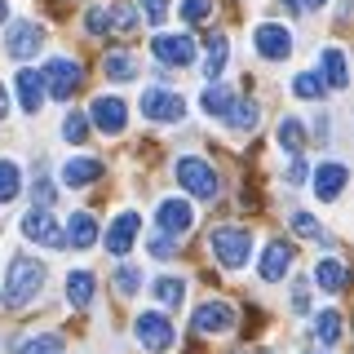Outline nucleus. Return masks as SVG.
Masks as SVG:
<instances>
[{
	"instance_id": "obj_23",
	"label": "nucleus",
	"mask_w": 354,
	"mask_h": 354,
	"mask_svg": "<svg viewBox=\"0 0 354 354\" xmlns=\"http://www.w3.org/2000/svg\"><path fill=\"white\" fill-rule=\"evenodd\" d=\"M14 354H66V346H62L58 332H36V337H22L14 346Z\"/></svg>"
},
{
	"instance_id": "obj_28",
	"label": "nucleus",
	"mask_w": 354,
	"mask_h": 354,
	"mask_svg": "<svg viewBox=\"0 0 354 354\" xmlns=\"http://www.w3.org/2000/svg\"><path fill=\"white\" fill-rule=\"evenodd\" d=\"M155 297H160V306L177 310L186 301V279H177V274H160V279H155Z\"/></svg>"
},
{
	"instance_id": "obj_38",
	"label": "nucleus",
	"mask_w": 354,
	"mask_h": 354,
	"mask_svg": "<svg viewBox=\"0 0 354 354\" xmlns=\"http://www.w3.org/2000/svg\"><path fill=\"white\" fill-rule=\"evenodd\" d=\"M213 14V0H182V18L186 22H204Z\"/></svg>"
},
{
	"instance_id": "obj_35",
	"label": "nucleus",
	"mask_w": 354,
	"mask_h": 354,
	"mask_svg": "<svg viewBox=\"0 0 354 354\" xmlns=\"http://www.w3.org/2000/svg\"><path fill=\"white\" fill-rule=\"evenodd\" d=\"M115 288H120V297H133L142 288V270H138V266H120V270H115Z\"/></svg>"
},
{
	"instance_id": "obj_8",
	"label": "nucleus",
	"mask_w": 354,
	"mask_h": 354,
	"mask_svg": "<svg viewBox=\"0 0 354 354\" xmlns=\"http://www.w3.org/2000/svg\"><path fill=\"white\" fill-rule=\"evenodd\" d=\"M252 44H257V53L266 62H283L288 53H292V31H288L283 22H261V27L252 31Z\"/></svg>"
},
{
	"instance_id": "obj_21",
	"label": "nucleus",
	"mask_w": 354,
	"mask_h": 354,
	"mask_svg": "<svg viewBox=\"0 0 354 354\" xmlns=\"http://www.w3.org/2000/svg\"><path fill=\"white\" fill-rule=\"evenodd\" d=\"M328 88H346L350 84V71H346V53L337 49V44H328L324 49V75H319Z\"/></svg>"
},
{
	"instance_id": "obj_40",
	"label": "nucleus",
	"mask_w": 354,
	"mask_h": 354,
	"mask_svg": "<svg viewBox=\"0 0 354 354\" xmlns=\"http://www.w3.org/2000/svg\"><path fill=\"white\" fill-rule=\"evenodd\" d=\"M177 252V239H169V235H155L151 239V257H160V261H169Z\"/></svg>"
},
{
	"instance_id": "obj_6",
	"label": "nucleus",
	"mask_w": 354,
	"mask_h": 354,
	"mask_svg": "<svg viewBox=\"0 0 354 354\" xmlns=\"http://www.w3.org/2000/svg\"><path fill=\"white\" fill-rule=\"evenodd\" d=\"M40 75H44V93L58 97V102H66V97L80 88V62L75 58H53Z\"/></svg>"
},
{
	"instance_id": "obj_34",
	"label": "nucleus",
	"mask_w": 354,
	"mask_h": 354,
	"mask_svg": "<svg viewBox=\"0 0 354 354\" xmlns=\"http://www.w3.org/2000/svg\"><path fill=\"white\" fill-rule=\"evenodd\" d=\"M288 221H292V230H297L301 239H319V243H324V226H319V217H310V213H292Z\"/></svg>"
},
{
	"instance_id": "obj_3",
	"label": "nucleus",
	"mask_w": 354,
	"mask_h": 354,
	"mask_svg": "<svg viewBox=\"0 0 354 354\" xmlns=\"http://www.w3.org/2000/svg\"><path fill=\"white\" fill-rule=\"evenodd\" d=\"M173 173H177V186H186V191H191L195 199H213V195L221 191L213 164L199 160V155H182V160L173 164Z\"/></svg>"
},
{
	"instance_id": "obj_36",
	"label": "nucleus",
	"mask_w": 354,
	"mask_h": 354,
	"mask_svg": "<svg viewBox=\"0 0 354 354\" xmlns=\"http://www.w3.org/2000/svg\"><path fill=\"white\" fill-rule=\"evenodd\" d=\"M84 27L93 31V36H106V31H111V5H93L84 14Z\"/></svg>"
},
{
	"instance_id": "obj_46",
	"label": "nucleus",
	"mask_w": 354,
	"mask_h": 354,
	"mask_svg": "<svg viewBox=\"0 0 354 354\" xmlns=\"http://www.w3.org/2000/svg\"><path fill=\"white\" fill-rule=\"evenodd\" d=\"M9 18V0H0V22H5Z\"/></svg>"
},
{
	"instance_id": "obj_32",
	"label": "nucleus",
	"mask_w": 354,
	"mask_h": 354,
	"mask_svg": "<svg viewBox=\"0 0 354 354\" xmlns=\"http://www.w3.org/2000/svg\"><path fill=\"white\" fill-rule=\"evenodd\" d=\"M22 191V173L14 160H0V204H9V199H18Z\"/></svg>"
},
{
	"instance_id": "obj_5",
	"label": "nucleus",
	"mask_w": 354,
	"mask_h": 354,
	"mask_svg": "<svg viewBox=\"0 0 354 354\" xmlns=\"http://www.w3.org/2000/svg\"><path fill=\"white\" fill-rule=\"evenodd\" d=\"M138 106H142V115H147V120H155V124H177V120L186 115L182 93H173V88H147Z\"/></svg>"
},
{
	"instance_id": "obj_22",
	"label": "nucleus",
	"mask_w": 354,
	"mask_h": 354,
	"mask_svg": "<svg viewBox=\"0 0 354 354\" xmlns=\"http://www.w3.org/2000/svg\"><path fill=\"white\" fill-rule=\"evenodd\" d=\"M257 102H248V97H235L230 102V111H226V124H230V133H252L257 129Z\"/></svg>"
},
{
	"instance_id": "obj_25",
	"label": "nucleus",
	"mask_w": 354,
	"mask_h": 354,
	"mask_svg": "<svg viewBox=\"0 0 354 354\" xmlns=\"http://www.w3.org/2000/svg\"><path fill=\"white\" fill-rule=\"evenodd\" d=\"M230 102H235V93H230L226 84H208L204 93H199V106H204V115H217V120H226Z\"/></svg>"
},
{
	"instance_id": "obj_29",
	"label": "nucleus",
	"mask_w": 354,
	"mask_h": 354,
	"mask_svg": "<svg viewBox=\"0 0 354 354\" xmlns=\"http://www.w3.org/2000/svg\"><path fill=\"white\" fill-rule=\"evenodd\" d=\"M292 93L301 97V102H319V97L328 93V84L319 80V71H297L292 75Z\"/></svg>"
},
{
	"instance_id": "obj_15",
	"label": "nucleus",
	"mask_w": 354,
	"mask_h": 354,
	"mask_svg": "<svg viewBox=\"0 0 354 354\" xmlns=\"http://www.w3.org/2000/svg\"><path fill=\"white\" fill-rule=\"evenodd\" d=\"M138 235H142V217L138 213H120L115 221H111V230H106V252L124 257L133 243H138Z\"/></svg>"
},
{
	"instance_id": "obj_26",
	"label": "nucleus",
	"mask_w": 354,
	"mask_h": 354,
	"mask_svg": "<svg viewBox=\"0 0 354 354\" xmlns=\"http://www.w3.org/2000/svg\"><path fill=\"white\" fill-rule=\"evenodd\" d=\"M226 58H230L226 36H213V40H208V53H204V75H208V84H217V75L226 71Z\"/></svg>"
},
{
	"instance_id": "obj_42",
	"label": "nucleus",
	"mask_w": 354,
	"mask_h": 354,
	"mask_svg": "<svg viewBox=\"0 0 354 354\" xmlns=\"http://www.w3.org/2000/svg\"><path fill=\"white\" fill-rule=\"evenodd\" d=\"M31 195H36V204H40V208H49V204H53V186H49V177H36Z\"/></svg>"
},
{
	"instance_id": "obj_9",
	"label": "nucleus",
	"mask_w": 354,
	"mask_h": 354,
	"mask_svg": "<svg viewBox=\"0 0 354 354\" xmlns=\"http://www.w3.org/2000/svg\"><path fill=\"white\" fill-rule=\"evenodd\" d=\"M155 221H160V235H177L182 239L186 230L195 226V208L186 204V199H160V208H155Z\"/></svg>"
},
{
	"instance_id": "obj_33",
	"label": "nucleus",
	"mask_w": 354,
	"mask_h": 354,
	"mask_svg": "<svg viewBox=\"0 0 354 354\" xmlns=\"http://www.w3.org/2000/svg\"><path fill=\"white\" fill-rule=\"evenodd\" d=\"M62 138L71 142V147H80V142L88 138V115H84V111H66V120H62Z\"/></svg>"
},
{
	"instance_id": "obj_2",
	"label": "nucleus",
	"mask_w": 354,
	"mask_h": 354,
	"mask_svg": "<svg viewBox=\"0 0 354 354\" xmlns=\"http://www.w3.org/2000/svg\"><path fill=\"white\" fill-rule=\"evenodd\" d=\"M208 248H213V257L226 266V270H243L252 257V235L243 226H217L213 235H208Z\"/></svg>"
},
{
	"instance_id": "obj_11",
	"label": "nucleus",
	"mask_w": 354,
	"mask_h": 354,
	"mask_svg": "<svg viewBox=\"0 0 354 354\" xmlns=\"http://www.w3.org/2000/svg\"><path fill=\"white\" fill-rule=\"evenodd\" d=\"M40 44H44V27H36V22H14V27H9V40H5V53L18 58V62H27V58L40 53Z\"/></svg>"
},
{
	"instance_id": "obj_17",
	"label": "nucleus",
	"mask_w": 354,
	"mask_h": 354,
	"mask_svg": "<svg viewBox=\"0 0 354 354\" xmlns=\"http://www.w3.org/2000/svg\"><path fill=\"white\" fill-rule=\"evenodd\" d=\"M18 102H22L27 115H36V111L44 106V75L31 71V66H22V71H18Z\"/></svg>"
},
{
	"instance_id": "obj_37",
	"label": "nucleus",
	"mask_w": 354,
	"mask_h": 354,
	"mask_svg": "<svg viewBox=\"0 0 354 354\" xmlns=\"http://www.w3.org/2000/svg\"><path fill=\"white\" fill-rule=\"evenodd\" d=\"M138 27V9L133 5H111V31H133Z\"/></svg>"
},
{
	"instance_id": "obj_10",
	"label": "nucleus",
	"mask_w": 354,
	"mask_h": 354,
	"mask_svg": "<svg viewBox=\"0 0 354 354\" xmlns=\"http://www.w3.org/2000/svg\"><path fill=\"white\" fill-rule=\"evenodd\" d=\"M22 235L36 239L40 248H62V243H66V239H62V226L53 221L49 208H31V213L22 217Z\"/></svg>"
},
{
	"instance_id": "obj_31",
	"label": "nucleus",
	"mask_w": 354,
	"mask_h": 354,
	"mask_svg": "<svg viewBox=\"0 0 354 354\" xmlns=\"http://www.w3.org/2000/svg\"><path fill=\"white\" fill-rule=\"evenodd\" d=\"M102 71L111 75V80H133V75H138V58H133V53H106Z\"/></svg>"
},
{
	"instance_id": "obj_45",
	"label": "nucleus",
	"mask_w": 354,
	"mask_h": 354,
	"mask_svg": "<svg viewBox=\"0 0 354 354\" xmlns=\"http://www.w3.org/2000/svg\"><path fill=\"white\" fill-rule=\"evenodd\" d=\"M5 111H9V93H5V84H0V120H5Z\"/></svg>"
},
{
	"instance_id": "obj_12",
	"label": "nucleus",
	"mask_w": 354,
	"mask_h": 354,
	"mask_svg": "<svg viewBox=\"0 0 354 354\" xmlns=\"http://www.w3.org/2000/svg\"><path fill=\"white\" fill-rule=\"evenodd\" d=\"M235 328V306L230 301H204L195 310V332L199 337H217V332Z\"/></svg>"
},
{
	"instance_id": "obj_1",
	"label": "nucleus",
	"mask_w": 354,
	"mask_h": 354,
	"mask_svg": "<svg viewBox=\"0 0 354 354\" xmlns=\"http://www.w3.org/2000/svg\"><path fill=\"white\" fill-rule=\"evenodd\" d=\"M44 292V266L27 252H18L9 261V274H5V288H0V306L5 310H27L36 297Z\"/></svg>"
},
{
	"instance_id": "obj_13",
	"label": "nucleus",
	"mask_w": 354,
	"mask_h": 354,
	"mask_svg": "<svg viewBox=\"0 0 354 354\" xmlns=\"http://www.w3.org/2000/svg\"><path fill=\"white\" fill-rule=\"evenodd\" d=\"M346 182H350V169H346L341 160L319 164V169H315V195H319V204H332V199H341Z\"/></svg>"
},
{
	"instance_id": "obj_41",
	"label": "nucleus",
	"mask_w": 354,
	"mask_h": 354,
	"mask_svg": "<svg viewBox=\"0 0 354 354\" xmlns=\"http://www.w3.org/2000/svg\"><path fill=\"white\" fill-rule=\"evenodd\" d=\"M310 177V164L301 160V155H292V164H288V186H301Z\"/></svg>"
},
{
	"instance_id": "obj_43",
	"label": "nucleus",
	"mask_w": 354,
	"mask_h": 354,
	"mask_svg": "<svg viewBox=\"0 0 354 354\" xmlns=\"http://www.w3.org/2000/svg\"><path fill=\"white\" fill-rule=\"evenodd\" d=\"M292 310L297 315H310V288L306 283H292Z\"/></svg>"
},
{
	"instance_id": "obj_44",
	"label": "nucleus",
	"mask_w": 354,
	"mask_h": 354,
	"mask_svg": "<svg viewBox=\"0 0 354 354\" xmlns=\"http://www.w3.org/2000/svg\"><path fill=\"white\" fill-rule=\"evenodd\" d=\"M324 5H328V0H297L292 9H306V14H315V9H324Z\"/></svg>"
},
{
	"instance_id": "obj_19",
	"label": "nucleus",
	"mask_w": 354,
	"mask_h": 354,
	"mask_svg": "<svg viewBox=\"0 0 354 354\" xmlns=\"http://www.w3.org/2000/svg\"><path fill=\"white\" fill-rule=\"evenodd\" d=\"M62 239L71 243V248H93V243H97V221H93V213H71Z\"/></svg>"
},
{
	"instance_id": "obj_7",
	"label": "nucleus",
	"mask_w": 354,
	"mask_h": 354,
	"mask_svg": "<svg viewBox=\"0 0 354 354\" xmlns=\"http://www.w3.org/2000/svg\"><path fill=\"white\" fill-rule=\"evenodd\" d=\"M88 120H93L97 129L106 133V138H120L129 124V106H124V97H115V93H102V97H93V106H88Z\"/></svg>"
},
{
	"instance_id": "obj_24",
	"label": "nucleus",
	"mask_w": 354,
	"mask_h": 354,
	"mask_svg": "<svg viewBox=\"0 0 354 354\" xmlns=\"http://www.w3.org/2000/svg\"><path fill=\"white\" fill-rule=\"evenodd\" d=\"M315 283L324 288V292H341V288H346V261L324 257V261L315 266Z\"/></svg>"
},
{
	"instance_id": "obj_14",
	"label": "nucleus",
	"mask_w": 354,
	"mask_h": 354,
	"mask_svg": "<svg viewBox=\"0 0 354 354\" xmlns=\"http://www.w3.org/2000/svg\"><path fill=\"white\" fill-rule=\"evenodd\" d=\"M151 53L164 66H191L195 62V40L191 36H155L151 40Z\"/></svg>"
},
{
	"instance_id": "obj_18",
	"label": "nucleus",
	"mask_w": 354,
	"mask_h": 354,
	"mask_svg": "<svg viewBox=\"0 0 354 354\" xmlns=\"http://www.w3.org/2000/svg\"><path fill=\"white\" fill-rule=\"evenodd\" d=\"M97 177H102V164L88 160V155H80V160H66V164H62V186H71V191H80V186L97 182Z\"/></svg>"
},
{
	"instance_id": "obj_16",
	"label": "nucleus",
	"mask_w": 354,
	"mask_h": 354,
	"mask_svg": "<svg viewBox=\"0 0 354 354\" xmlns=\"http://www.w3.org/2000/svg\"><path fill=\"white\" fill-rule=\"evenodd\" d=\"M288 266H292V243L274 239L270 248L261 252V279H266V283H279L283 274H288Z\"/></svg>"
},
{
	"instance_id": "obj_4",
	"label": "nucleus",
	"mask_w": 354,
	"mask_h": 354,
	"mask_svg": "<svg viewBox=\"0 0 354 354\" xmlns=\"http://www.w3.org/2000/svg\"><path fill=\"white\" fill-rule=\"evenodd\" d=\"M133 337H138L151 354H164V350H173L177 332L169 324V315H160V310H142V315L133 319Z\"/></svg>"
},
{
	"instance_id": "obj_27",
	"label": "nucleus",
	"mask_w": 354,
	"mask_h": 354,
	"mask_svg": "<svg viewBox=\"0 0 354 354\" xmlns=\"http://www.w3.org/2000/svg\"><path fill=\"white\" fill-rule=\"evenodd\" d=\"M315 341L319 346H337L341 341V310H319L315 315Z\"/></svg>"
},
{
	"instance_id": "obj_20",
	"label": "nucleus",
	"mask_w": 354,
	"mask_h": 354,
	"mask_svg": "<svg viewBox=\"0 0 354 354\" xmlns=\"http://www.w3.org/2000/svg\"><path fill=\"white\" fill-rule=\"evenodd\" d=\"M93 292H97V279L88 270H71V274H66V301H71V310H88Z\"/></svg>"
},
{
	"instance_id": "obj_39",
	"label": "nucleus",
	"mask_w": 354,
	"mask_h": 354,
	"mask_svg": "<svg viewBox=\"0 0 354 354\" xmlns=\"http://www.w3.org/2000/svg\"><path fill=\"white\" fill-rule=\"evenodd\" d=\"M138 5H142V14H147V22H155V27L169 18V0H138Z\"/></svg>"
},
{
	"instance_id": "obj_30",
	"label": "nucleus",
	"mask_w": 354,
	"mask_h": 354,
	"mask_svg": "<svg viewBox=\"0 0 354 354\" xmlns=\"http://www.w3.org/2000/svg\"><path fill=\"white\" fill-rule=\"evenodd\" d=\"M274 138H279V147L288 151V155H301V147H306V129H301V120H279V133H274Z\"/></svg>"
}]
</instances>
